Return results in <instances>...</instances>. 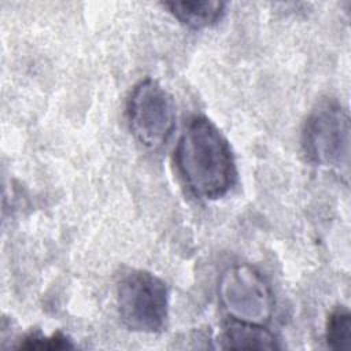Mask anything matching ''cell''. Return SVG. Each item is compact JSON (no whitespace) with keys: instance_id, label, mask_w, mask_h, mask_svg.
Wrapping results in <instances>:
<instances>
[{"instance_id":"obj_5","label":"cell","mask_w":351,"mask_h":351,"mask_svg":"<svg viewBox=\"0 0 351 351\" xmlns=\"http://www.w3.org/2000/svg\"><path fill=\"white\" fill-rule=\"evenodd\" d=\"M219 302L233 321L263 325L274 310L271 289L262 274L250 265L228 267L218 285Z\"/></svg>"},{"instance_id":"obj_1","label":"cell","mask_w":351,"mask_h":351,"mask_svg":"<svg viewBox=\"0 0 351 351\" xmlns=\"http://www.w3.org/2000/svg\"><path fill=\"white\" fill-rule=\"evenodd\" d=\"M176 166L189 192L197 199L223 197L237 178L233 151L221 130L206 117H191L174 151Z\"/></svg>"},{"instance_id":"obj_4","label":"cell","mask_w":351,"mask_h":351,"mask_svg":"<svg viewBox=\"0 0 351 351\" xmlns=\"http://www.w3.org/2000/svg\"><path fill=\"white\" fill-rule=\"evenodd\" d=\"M133 137L145 148L158 149L167 143L176 128V103L166 88L152 78L134 85L126 107Z\"/></svg>"},{"instance_id":"obj_9","label":"cell","mask_w":351,"mask_h":351,"mask_svg":"<svg viewBox=\"0 0 351 351\" xmlns=\"http://www.w3.org/2000/svg\"><path fill=\"white\" fill-rule=\"evenodd\" d=\"M19 350H69L74 348L71 340L62 332H56L51 336H43L41 333H29L16 346Z\"/></svg>"},{"instance_id":"obj_8","label":"cell","mask_w":351,"mask_h":351,"mask_svg":"<svg viewBox=\"0 0 351 351\" xmlns=\"http://www.w3.org/2000/svg\"><path fill=\"white\" fill-rule=\"evenodd\" d=\"M326 344L333 350H346L351 340V315L346 307L335 308L325 326Z\"/></svg>"},{"instance_id":"obj_3","label":"cell","mask_w":351,"mask_h":351,"mask_svg":"<svg viewBox=\"0 0 351 351\" xmlns=\"http://www.w3.org/2000/svg\"><path fill=\"white\" fill-rule=\"evenodd\" d=\"M117 306L123 325L140 333L160 332L169 314V289L145 270H130L117 284Z\"/></svg>"},{"instance_id":"obj_7","label":"cell","mask_w":351,"mask_h":351,"mask_svg":"<svg viewBox=\"0 0 351 351\" xmlns=\"http://www.w3.org/2000/svg\"><path fill=\"white\" fill-rule=\"evenodd\" d=\"M169 12L191 29H204L215 25L225 14L222 1H166L162 3Z\"/></svg>"},{"instance_id":"obj_6","label":"cell","mask_w":351,"mask_h":351,"mask_svg":"<svg viewBox=\"0 0 351 351\" xmlns=\"http://www.w3.org/2000/svg\"><path fill=\"white\" fill-rule=\"evenodd\" d=\"M219 347L225 350H276V336L263 325L233 321L219 336Z\"/></svg>"},{"instance_id":"obj_2","label":"cell","mask_w":351,"mask_h":351,"mask_svg":"<svg viewBox=\"0 0 351 351\" xmlns=\"http://www.w3.org/2000/svg\"><path fill=\"white\" fill-rule=\"evenodd\" d=\"M350 114L335 99H324L308 114L302 145L307 159L348 181L350 174Z\"/></svg>"}]
</instances>
